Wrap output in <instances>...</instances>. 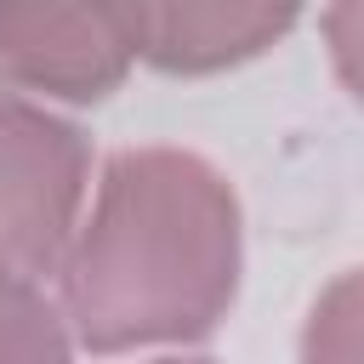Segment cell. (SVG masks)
I'll return each instance as SVG.
<instances>
[{"label":"cell","mask_w":364,"mask_h":364,"mask_svg":"<svg viewBox=\"0 0 364 364\" xmlns=\"http://www.w3.org/2000/svg\"><path fill=\"white\" fill-rule=\"evenodd\" d=\"M296 11H222V6H171V11H119L131 51L165 63V68H216L233 57L262 51L273 34L290 28Z\"/></svg>","instance_id":"cell-4"},{"label":"cell","mask_w":364,"mask_h":364,"mask_svg":"<svg viewBox=\"0 0 364 364\" xmlns=\"http://www.w3.org/2000/svg\"><path fill=\"white\" fill-rule=\"evenodd\" d=\"M324 28H330V51H336L341 74H347V80H353V91L364 97V6L324 11Z\"/></svg>","instance_id":"cell-7"},{"label":"cell","mask_w":364,"mask_h":364,"mask_svg":"<svg viewBox=\"0 0 364 364\" xmlns=\"http://www.w3.org/2000/svg\"><path fill=\"white\" fill-rule=\"evenodd\" d=\"M85 205V142L51 108L0 91V273L40 279L68 256Z\"/></svg>","instance_id":"cell-2"},{"label":"cell","mask_w":364,"mask_h":364,"mask_svg":"<svg viewBox=\"0 0 364 364\" xmlns=\"http://www.w3.org/2000/svg\"><path fill=\"white\" fill-rule=\"evenodd\" d=\"M154 364H199V358H154Z\"/></svg>","instance_id":"cell-8"},{"label":"cell","mask_w":364,"mask_h":364,"mask_svg":"<svg viewBox=\"0 0 364 364\" xmlns=\"http://www.w3.org/2000/svg\"><path fill=\"white\" fill-rule=\"evenodd\" d=\"M301 364H364V267L341 273L313 301Z\"/></svg>","instance_id":"cell-6"},{"label":"cell","mask_w":364,"mask_h":364,"mask_svg":"<svg viewBox=\"0 0 364 364\" xmlns=\"http://www.w3.org/2000/svg\"><path fill=\"white\" fill-rule=\"evenodd\" d=\"M0 63L28 91L102 97L125 74L131 40L119 11H0Z\"/></svg>","instance_id":"cell-3"},{"label":"cell","mask_w":364,"mask_h":364,"mask_svg":"<svg viewBox=\"0 0 364 364\" xmlns=\"http://www.w3.org/2000/svg\"><path fill=\"white\" fill-rule=\"evenodd\" d=\"M233 284L239 210L228 182L193 154H114L63 256L68 330L97 353L188 341L222 318Z\"/></svg>","instance_id":"cell-1"},{"label":"cell","mask_w":364,"mask_h":364,"mask_svg":"<svg viewBox=\"0 0 364 364\" xmlns=\"http://www.w3.org/2000/svg\"><path fill=\"white\" fill-rule=\"evenodd\" d=\"M0 364H68V324L34 279L0 273Z\"/></svg>","instance_id":"cell-5"}]
</instances>
